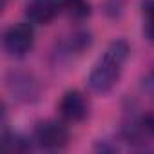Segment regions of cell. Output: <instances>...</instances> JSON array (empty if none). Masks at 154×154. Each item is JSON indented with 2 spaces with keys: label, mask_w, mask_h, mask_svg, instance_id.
<instances>
[{
  "label": "cell",
  "mask_w": 154,
  "mask_h": 154,
  "mask_svg": "<svg viewBox=\"0 0 154 154\" xmlns=\"http://www.w3.org/2000/svg\"><path fill=\"white\" fill-rule=\"evenodd\" d=\"M35 45V29L29 22H17L4 33V49L11 58H24Z\"/></svg>",
  "instance_id": "obj_2"
},
{
  "label": "cell",
  "mask_w": 154,
  "mask_h": 154,
  "mask_svg": "<svg viewBox=\"0 0 154 154\" xmlns=\"http://www.w3.org/2000/svg\"><path fill=\"white\" fill-rule=\"evenodd\" d=\"M58 111L67 122H82L89 114V105L80 91H67L58 103Z\"/></svg>",
  "instance_id": "obj_5"
},
{
  "label": "cell",
  "mask_w": 154,
  "mask_h": 154,
  "mask_svg": "<svg viewBox=\"0 0 154 154\" xmlns=\"http://www.w3.org/2000/svg\"><path fill=\"white\" fill-rule=\"evenodd\" d=\"M6 89L17 102H35L40 93L38 80L27 71L13 69L6 74Z\"/></svg>",
  "instance_id": "obj_3"
},
{
  "label": "cell",
  "mask_w": 154,
  "mask_h": 154,
  "mask_svg": "<svg viewBox=\"0 0 154 154\" xmlns=\"http://www.w3.org/2000/svg\"><path fill=\"white\" fill-rule=\"evenodd\" d=\"M62 9L69 13V17L76 20H84L91 15V6L87 0H60Z\"/></svg>",
  "instance_id": "obj_9"
},
{
  "label": "cell",
  "mask_w": 154,
  "mask_h": 154,
  "mask_svg": "<svg viewBox=\"0 0 154 154\" xmlns=\"http://www.w3.org/2000/svg\"><path fill=\"white\" fill-rule=\"evenodd\" d=\"M2 149L9 152H26L31 149V141L17 132H4L2 136Z\"/></svg>",
  "instance_id": "obj_8"
},
{
  "label": "cell",
  "mask_w": 154,
  "mask_h": 154,
  "mask_svg": "<svg viewBox=\"0 0 154 154\" xmlns=\"http://www.w3.org/2000/svg\"><path fill=\"white\" fill-rule=\"evenodd\" d=\"M35 141L47 150L63 149L69 141L67 127L58 120H45L35 127Z\"/></svg>",
  "instance_id": "obj_4"
},
{
  "label": "cell",
  "mask_w": 154,
  "mask_h": 154,
  "mask_svg": "<svg viewBox=\"0 0 154 154\" xmlns=\"http://www.w3.org/2000/svg\"><path fill=\"white\" fill-rule=\"evenodd\" d=\"M141 89L143 93H147V96L150 100H154V67L143 76V80H141Z\"/></svg>",
  "instance_id": "obj_11"
},
{
  "label": "cell",
  "mask_w": 154,
  "mask_h": 154,
  "mask_svg": "<svg viewBox=\"0 0 154 154\" xmlns=\"http://www.w3.org/2000/svg\"><path fill=\"white\" fill-rule=\"evenodd\" d=\"M91 44H93V36L89 31H76L63 42V49H65V53H78L80 54L82 51L91 47Z\"/></svg>",
  "instance_id": "obj_7"
},
{
  "label": "cell",
  "mask_w": 154,
  "mask_h": 154,
  "mask_svg": "<svg viewBox=\"0 0 154 154\" xmlns=\"http://www.w3.org/2000/svg\"><path fill=\"white\" fill-rule=\"evenodd\" d=\"M62 11L60 0H29L26 4V17L33 24H49Z\"/></svg>",
  "instance_id": "obj_6"
},
{
  "label": "cell",
  "mask_w": 154,
  "mask_h": 154,
  "mask_svg": "<svg viewBox=\"0 0 154 154\" xmlns=\"http://www.w3.org/2000/svg\"><path fill=\"white\" fill-rule=\"evenodd\" d=\"M143 13V35L149 42L154 44V0H141Z\"/></svg>",
  "instance_id": "obj_10"
},
{
  "label": "cell",
  "mask_w": 154,
  "mask_h": 154,
  "mask_svg": "<svg viewBox=\"0 0 154 154\" xmlns=\"http://www.w3.org/2000/svg\"><path fill=\"white\" fill-rule=\"evenodd\" d=\"M131 47L125 40H112L87 76V87L96 94H107L120 80Z\"/></svg>",
  "instance_id": "obj_1"
}]
</instances>
